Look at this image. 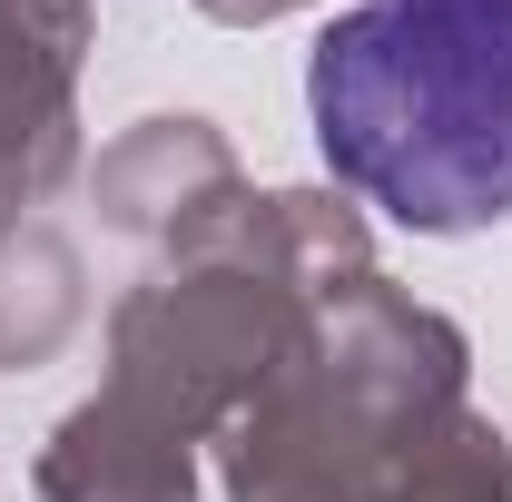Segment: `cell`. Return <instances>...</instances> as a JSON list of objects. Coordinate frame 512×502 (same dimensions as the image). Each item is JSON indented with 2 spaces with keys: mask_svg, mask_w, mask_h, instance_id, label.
Instances as JSON below:
<instances>
[{
  "mask_svg": "<svg viewBox=\"0 0 512 502\" xmlns=\"http://www.w3.org/2000/svg\"><path fill=\"white\" fill-rule=\"evenodd\" d=\"M316 148L404 227L512 217V0H355L306 60Z\"/></svg>",
  "mask_w": 512,
  "mask_h": 502,
  "instance_id": "6da1fadb",
  "label": "cell"
}]
</instances>
